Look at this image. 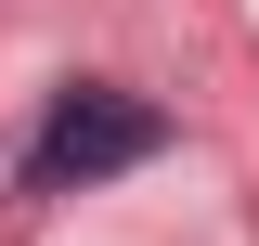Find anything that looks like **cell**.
Wrapping results in <instances>:
<instances>
[{
	"mask_svg": "<svg viewBox=\"0 0 259 246\" xmlns=\"http://www.w3.org/2000/svg\"><path fill=\"white\" fill-rule=\"evenodd\" d=\"M168 143V117L143 91H104V78H78V91L52 104V117H39V182H104V169H143V155Z\"/></svg>",
	"mask_w": 259,
	"mask_h": 246,
	"instance_id": "cell-1",
	"label": "cell"
}]
</instances>
